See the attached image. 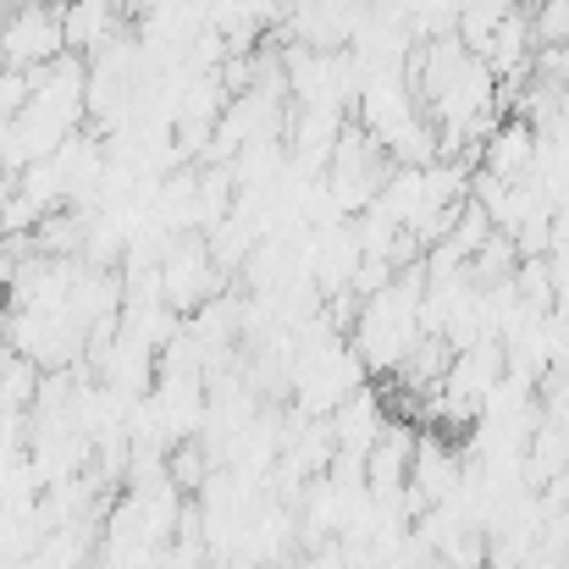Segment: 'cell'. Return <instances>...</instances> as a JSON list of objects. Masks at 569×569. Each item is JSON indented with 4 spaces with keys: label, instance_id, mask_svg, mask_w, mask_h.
<instances>
[{
    "label": "cell",
    "instance_id": "obj_1",
    "mask_svg": "<svg viewBox=\"0 0 569 569\" xmlns=\"http://www.w3.org/2000/svg\"><path fill=\"white\" fill-rule=\"evenodd\" d=\"M61 50H67V28H61V11H50V6L28 0L0 22V67H11V72L50 67Z\"/></svg>",
    "mask_w": 569,
    "mask_h": 569
},
{
    "label": "cell",
    "instance_id": "obj_2",
    "mask_svg": "<svg viewBox=\"0 0 569 569\" xmlns=\"http://www.w3.org/2000/svg\"><path fill=\"white\" fill-rule=\"evenodd\" d=\"M305 569H355V559H338V553H321V559H310Z\"/></svg>",
    "mask_w": 569,
    "mask_h": 569
}]
</instances>
